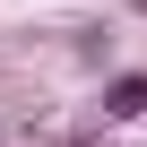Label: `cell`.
<instances>
[{
  "mask_svg": "<svg viewBox=\"0 0 147 147\" xmlns=\"http://www.w3.org/2000/svg\"><path fill=\"white\" fill-rule=\"evenodd\" d=\"M104 121H147V69H113L104 78Z\"/></svg>",
  "mask_w": 147,
  "mask_h": 147,
  "instance_id": "cell-1",
  "label": "cell"
}]
</instances>
